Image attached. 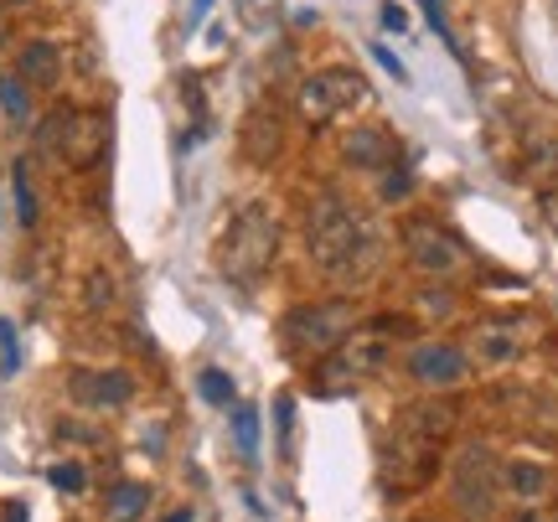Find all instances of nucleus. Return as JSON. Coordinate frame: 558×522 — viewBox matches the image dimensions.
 <instances>
[{
	"instance_id": "obj_1",
	"label": "nucleus",
	"mask_w": 558,
	"mask_h": 522,
	"mask_svg": "<svg viewBox=\"0 0 558 522\" xmlns=\"http://www.w3.org/2000/svg\"><path fill=\"white\" fill-rule=\"evenodd\" d=\"M456 420H460V409L456 403H439V399L399 409V420H393L388 440H383V456H378V482L393 502L435 482L439 450L456 435Z\"/></svg>"
},
{
	"instance_id": "obj_2",
	"label": "nucleus",
	"mask_w": 558,
	"mask_h": 522,
	"mask_svg": "<svg viewBox=\"0 0 558 522\" xmlns=\"http://www.w3.org/2000/svg\"><path fill=\"white\" fill-rule=\"evenodd\" d=\"M305 248L326 280L337 284H362L383 259V239L378 228L362 218L357 207L337 192H320L305 213Z\"/></svg>"
},
{
	"instance_id": "obj_3",
	"label": "nucleus",
	"mask_w": 558,
	"mask_h": 522,
	"mask_svg": "<svg viewBox=\"0 0 558 522\" xmlns=\"http://www.w3.org/2000/svg\"><path fill=\"white\" fill-rule=\"evenodd\" d=\"M279 259V218L269 202H243L233 222L222 228L218 239V269L222 280H233L239 290H254V284L275 269Z\"/></svg>"
},
{
	"instance_id": "obj_4",
	"label": "nucleus",
	"mask_w": 558,
	"mask_h": 522,
	"mask_svg": "<svg viewBox=\"0 0 558 522\" xmlns=\"http://www.w3.org/2000/svg\"><path fill=\"white\" fill-rule=\"evenodd\" d=\"M352 331H357V305L331 295V301H305V305H295V311H284L279 342H284L290 357L320 362V357H331Z\"/></svg>"
},
{
	"instance_id": "obj_5",
	"label": "nucleus",
	"mask_w": 558,
	"mask_h": 522,
	"mask_svg": "<svg viewBox=\"0 0 558 522\" xmlns=\"http://www.w3.org/2000/svg\"><path fill=\"white\" fill-rule=\"evenodd\" d=\"M393 326L399 331H409V321H393V316H383L373 331H352L347 342L331 352V357L316 362V388L320 393H352L357 383L378 378L383 367H388V357H393Z\"/></svg>"
},
{
	"instance_id": "obj_6",
	"label": "nucleus",
	"mask_w": 558,
	"mask_h": 522,
	"mask_svg": "<svg viewBox=\"0 0 558 522\" xmlns=\"http://www.w3.org/2000/svg\"><path fill=\"white\" fill-rule=\"evenodd\" d=\"M104 145H109V120L94 114V109L62 104V109H52V114L37 124V150L62 166H73V171H88V166L104 156Z\"/></svg>"
},
{
	"instance_id": "obj_7",
	"label": "nucleus",
	"mask_w": 558,
	"mask_h": 522,
	"mask_svg": "<svg viewBox=\"0 0 558 522\" xmlns=\"http://www.w3.org/2000/svg\"><path fill=\"white\" fill-rule=\"evenodd\" d=\"M497 497H501V461L492 445H460L450 456V502L465 522H486L497 512Z\"/></svg>"
},
{
	"instance_id": "obj_8",
	"label": "nucleus",
	"mask_w": 558,
	"mask_h": 522,
	"mask_svg": "<svg viewBox=\"0 0 558 522\" xmlns=\"http://www.w3.org/2000/svg\"><path fill=\"white\" fill-rule=\"evenodd\" d=\"M362 99H367V88H362V73H352V68H320L300 83V114L311 124L337 120L341 109H352Z\"/></svg>"
},
{
	"instance_id": "obj_9",
	"label": "nucleus",
	"mask_w": 558,
	"mask_h": 522,
	"mask_svg": "<svg viewBox=\"0 0 558 522\" xmlns=\"http://www.w3.org/2000/svg\"><path fill=\"white\" fill-rule=\"evenodd\" d=\"M403 254H409V264H414L418 275H429V280H445V275H456L460 264H465L460 239L429 218L403 222Z\"/></svg>"
},
{
	"instance_id": "obj_10",
	"label": "nucleus",
	"mask_w": 558,
	"mask_h": 522,
	"mask_svg": "<svg viewBox=\"0 0 558 522\" xmlns=\"http://www.w3.org/2000/svg\"><path fill=\"white\" fill-rule=\"evenodd\" d=\"M403 373L418 383V388H429V393H450L460 383L471 378V357L460 352L456 342H418L409 357H403Z\"/></svg>"
},
{
	"instance_id": "obj_11",
	"label": "nucleus",
	"mask_w": 558,
	"mask_h": 522,
	"mask_svg": "<svg viewBox=\"0 0 558 522\" xmlns=\"http://www.w3.org/2000/svg\"><path fill=\"white\" fill-rule=\"evenodd\" d=\"M68 393L83 409H120V403L135 399V378L124 367H78L68 378Z\"/></svg>"
},
{
	"instance_id": "obj_12",
	"label": "nucleus",
	"mask_w": 558,
	"mask_h": 522,
	"mask_svg": "<svg viewBox=\"0 0 558 522\" xmlns=\"http://www.w3.org/2000/svg\"><path fill=\"white\" fill-rule=\"evenodd\" d=\"M341 156L357 171H388V166H399V141L383 124H357L341 135Z\"/></svg>"
},
{
	"instance_id": "obj_13",
	"label": "nucleus",
	"mask_w": 558,
	"mask_h": 522,
	"mask_svg": "<svg viewBox=\"0 0 558 522\" xmlns=\"http://www.w3.org/2000/svg\"><path fill=\"white\" fill-rule=\"evenodd\" d=\"M522 347H527V337L518 321H481L471 331V352L481 367H512L522 357Z\"/></svg>"
},
{
	"instance_id": "obj_14",
	"label": "nucleus",
	"mask_w": 558,
	"mask_h": 522,
	"mask_svg": "<svg viewBox=\"0 0 558 522\" xmlns=\"http://www.w3.org/2000/svg\"><path fill=\"white\" fill-rule=\"evenodd\" d=\"M16 78L26 83V88H58L62 78V52H58V41H26L21 47V58H16Z\"/></svg>"
},
{
	"instance_id": "obj_15",
	"label": "nucleus",
	"mask_w": 558,
	"mask_h": 522,
	"mask_svg": "<svg viewBox=\"0 0 558 522\" xmlns=\"http://www.w3.org/2000/svg\"><path fill=\"white\" fill-rule=\"evenodd\" d=\"M279 150V114H269V109H254L248 120H243V156L248 161H275Z\"/></svg>"
},
{
	"instance_id": "obj_16",
	"label": "nucleus",
	"mask_w": 558,
	"mask_h": 522,
	"mask_svg": "<svg viewBox=\"0 0 558 522\" xmlns=\"http://www.w3.org/2000/svg\"><path fill=\"white\" fill-rule=\"evenodd\" d=\"M501 491L512 502H538L543 491H548V471L538 461H507L501 465Z\"/></svg>"
},
{
	"instance_id": "obj_17",
	"label": "nucleus",
	"mask_w": 558,
	"mask_h": 522,
	"mask_svg": "<svg viewBox=\"0 0 558 522\" xmlns=\"http://www.w3.org/2000/svg\"><path fill=\"white\" fill-rule=\"evenodd\" d=\"M145 507H150V486L145 482H120L114 491H109L104 512H109V522H140L145 518Z\"/></svg>"
},
{
	"instance_id": "obj_18",
	"label": "nucleus",
	"mask_w": 558,
	"mask_h": 522,
	"mask_svg": "<svg viewBox=\"0 0 558 522\" xmlns=\"http://www.w3.org/2000/svg\"><path fill=\"white\" fill-rule=\"evenodd\" d=\"M233 440H239L243 461H259V409H254V403H239V409H233Z\"/></svg>"
},
{
	"instance_id": "obj_19",
	"label": "nucleus",
	"mask_w": 558,
	"mask_h": 522,
	"mask_svg": "<svg viewBox=\"0 0 558 522\" xmlns=\"http://www.w3.org/2000/svg\"><path fill=\"white\" fill-rule=\"evenodd\" d=\"M11 186H16V218L21 228H37V186H32V171H26V161L11 166Z\"/></svg>"
},
{
	"instance_id": "obj_20",
	"label": "nucleus",
	"mask_w": 558,
	"mask_h": 522,
	"mask_svg": "<svg viewBox=\"0 0 558 522\" xmlns=\"http://www.w3.org/2000/svg\"><path fill=\"white\" fill-rule=\"evenodd\" d=\"M197 393H202L207 403H222V409H233V378H228L222 367H202Z\"/></svg>"
},
{
	"instance_id": "obj_21",
	"label": "nucleus",
	"mask_w": 558,
	"mask_h": 522,
	"mask_svg": "<svg viewBox=\"0 0 558 522\" xmlns=\"http://www.w3.org/2000/svg\"><path fill=\"white\" fill-rule=\"evenodd\" d=\"M0 109H5L11 120H26V114H32V94H26V83L11 78V73L0 78Z\"/></svg>"
},
{
	"instance_id": "obj_22",
	"label": "nucleus",
	"mask_w": 558,
	"mask_h": 522,
	"mask_svg": "<svg viewBox=\"0 0 558 522\" xmlns=\"http://www.w3.org/2000/svg\"><path fill=\"white\" fill-rule=\"evenodd\" d=\"M47 482L58 486V491H68V497H78L83 486H88V471H83L78 461H58L52 471H47Z\"/></svg>"
},
{
	"instance_id": "obj_23",
	"label": "nucleus",
	"mask_w": 558,
	"mask_h": 522,
	"mask_svg": "<svg viewBox=\"0 0 558 522\" xmlns=\"http://www.w3.org/2000/svg\"><path fill=\"white\" fill-rule=\"evenodd\" d=\"M21 367V337H16V321H0V378H11Z\"/></svg>"
},
{
	"instance_id": "obj_24",
	"label": "nucleus",
	"mask_w": 558,
	"mask_h": 522,
	"mask_svg": "<svg viewBox=\"0 0 558 522\" xmlns=\"http://www.w3.org/2000/svg\"><path fill=\"white\" fill-rule=\"evenodd\" d=\"M409 192H414V171H409V166H388V171H383V202H399V197H409Z\"/></svg>"
},
{
	"instance_id": "obj_25",
	"label": "nucleus",
	"mask_w": 558,
	"mask_h": 522,
	"mask_svg": "<svg viewBox=\"0 0 558 522\" xmlns=\"http://www.w3.org/2000/svg\"><path fill=\"white\" fill-rule=\"evenodd\" d=\"M424 16H429V26L439 32V41H445L456 58H465V52H460V41H456V32H450V21H445V0H424Z\"/></svg>"
},
{
	"instance_id": "obj_26",
	"label": "nucleus",
	"mask_w": 558,
	"mask_h": 522,
	"mask_svg": "<svg viewBox=\"0 0 558 522\" xmlns=\"http://www.w3.org/2000/svg\"><path fill=\"white\" fill-rule=\"evenodd\" d=\"M88 305H94V311H104V305H114V280H109V275H88Z\"/></svg>"
},
{
	"instance_id": "obj_27",
	"label": "nucleus",
	"mask_w": 558,
	"mask_h": 522,
	"mask_svg": "<svg viewBox=\"0 0 558 522\" xmlns=\"http://www.w3.org/2000/svg\"><path fill=\"white\" fill-rule=\"evenodd\" d=\"M373 62H378V68H383V73H388L393 83H409V68H403V62L393 58V52H388L383 41H373Z\"/></svg>"
},
{
	"instance_id": "obj_28",
	"label": "nucleus",
	"mask_w": 558,
	"mask_h": 522,
	"mask_svg": "<svg viewBox=\"0 0 558 522\" xmlns=\"http://www.w3.org/2000/svg\"><path fill=\"white\" fill-rule=\"evenodd\" d=\"M418 305H424V311H429V316H450V295H445V290H424V295H418Z\"/></svg>"
},
{
	"instance_id": "obj_29",
	"label": "nucleus",
	"mask_w": 558,
	"mask_h": 522,
	"mask_svg": "<svg viewBox=\"0 0 558 522\" xmlns=\"http://www.w3.org/2000/svg\"><path fill=\"white\" fill-rule=\"evenodd\" d=\"M378 16H383V26H388V32H403V26H409V16H403V5H393V0L383 5Z\"/></svg>"
},
{
	"instance_id": "obj_30",
	"label": "nucleus",
	"mask_w": 558,
	"mask_h": 522,
	"mask_svg": "<svg viewBox=\"0 0 558 522\" xmlns=\"http://www.w3.org/2000/svg\"><path fill=\"white\" fill-rule=\"evenodd\" d=\"M290 414H295V399L284 393V399L275 403V424H279V435H290V424H295V420H290Z\"/></svg>"
},
{
	"instance_id": "obj_31",
	"label": "nucleus",
	"mask_w": 558,
	"mask_h": 522,
	"mask_svg": "<svg viewBox=\"0 0 558 522\" xmlns=\"http://www.w3.org/2000/svg\"><path fill=\"white\" fill-rule=\"evenodd\" d=\"M543 218H548V228L558 233V186H548V192H543Z\"/></svg>"
},
{
	"instance_id": "obj_32",
	"label": "nucleus",
	"mask_w": 558,
	"mask_h": 522,
	"mask_svg": "<svg viewBox=\"0 0 558 522\" xmlns=\"http://www.w3.org/2000/svg\"><path fill=\"white\" fill-rule=\"evenodd\" d=\"M207 11H213V0H192V26H202V21H207Z\"/></svg>"
},
{
	"instance_id": "obj_33",
	"label": "nucleus",
	"mask_w": 558,
	"mask_h": 522,
	"mask_svg": "<svg viewBox=\"0 0 558 522\" xmlns=\"http://www.w3.org/2000/svg\"><path fill=\"white\" fill-rule=\"evenodd\" d=\"M160 522H192V512H186V507H177L171 518H160Z\"/></svg>"
},
{
	"instance_id": "obj_34",
	"label": "nucleus",
	"mask_w": 558,
	"mask_h": 522,
	"mask_svg": "<svg viewBox=\"0 0 558 522\" xmlns=\"http://www.w3.org/2000/svg\"><path fill=\"white\" fill-rule=\"evenodd\" d=\"M0 37H5V0H0Z\"/></svg>"
}]
</instances>
